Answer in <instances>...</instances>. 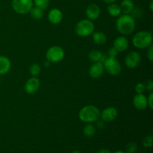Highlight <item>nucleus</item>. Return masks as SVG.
Segmentation results:
<instances>
[{
	"label": "nucleus",
	"mask_w": 153,
	"mask_h": 153,
	"mask_svg": "<svg viewBox=\"0 0 153 153\" xmlns=\"http://www.w3.org/2000/svg\"><path fill=\"white\" fill-rule=\"evenodd\" d=\"M120 7L123 14H130L134 8V1L132 0H122Z\"/></svg>",
	"instance_id": "17"
},
{
	"label": "nucleus",
	"mask_w": 153,
	"mask_h": 153,
	"mask_svg": "<svg viewBox=\"0 0 153 153\" xmlns=\"http://www.w3.org/2000/svg\"><path fill=\"white\" fill-rule=\"evenodd\" d=\"M145 85L143 83H137L135 85V88H134V91L137 94H143V92L145 91Z\"/></svg>",
	"instance_id": "27"
},
{
	"label": "nucleus",
	"mask_w": 153,
	"mask_h": 153,
	"mask_svg": "<svg viewBox=\"0 0 153 153\" xmlns=\"http://www.w3.org/2000/svg\"><path fill=\"white\" fill-rule=\"evenodd\" d=\"M113 47L118 52H123L126 50L128 47V40L125 36H120L117 37L114 41Z\"/></svg>",
	"instance_id": "14"
},
{
	"label": "nucleus",
	"mask_w": 153,
	"mask_h": 153,
	"mask_svg": "<svg viewBox=\"0 0 153 153\" xmlns=\"http://www.w3.org/2000/svg\"><path fill=\"white\" fill-rule=\"evenodd\" d=\"M141 61V55L139 52L131 51L125 58V64L128 68L134 69L138 67Z\"/></svg>",
	"instance_id": "8"
},
{
	"label": "nucleus",
	"mask_w": 153,
	"mask_h": 153,
	"mask_svg": "<svg viewBox=\"0 0 153 153\" xmlns=\"http://www.w3.org/2000/svg\"><path fill=\"white\" fill-rule=\"evenodd\" d=\"M101 13V9L97 4H91L87 7L85 14L90 20H96L98 19Z\"/></svg>",
	"instance_id": "13"
},
{
	"label": "nucleus",
	"mask_w": 153,
	"mask_h": 153,
	"mask_svg": "<svg viewBox=\"0 0 153 153\" xmlns=\"http://www.w3.org/2000/svg\"><path fill=\"white\" fill-rule=\"evenodd\" d=\"M153 143V137L152 135H147L144 137V138L142 140V144L143 147L145 148H150L152 147Z\"/></svg>",
	"instance_id": "26"
},
{
	"label": "nucleus",
	"mask_w": 153,
	"mask_h": 153,
	"mask_svg": "<svg viewBox=\"0 0 153 153\" xmlns=\"http://www.w3.org/2000/svg\"><path fill=\"white\" fill-rule=\"evenodd\" d=\"M95 30V25L92 20L88 19H82L75 26V32L78 36L82 37L91 35Z\"/></svg>",
	"instance_id": "4"
},
{
	"label": "nucleus",
	"mask_w": 153,
	"mask_h": 153,
	"mask_svg": "<svg viewBox=\"0 0 153 153\" xmlns=\"http://www.w3.org/2000/svg\"><path fill=\"white\" fill-rule=\"evenodd\" d=\"M105 72V67L103 65L102 63L101 62H96L93 63L92 65L91 66L89 69V73L90 76H91L92 79H97L101 78L103 76Z\"/></svg>",
	"instance_id": "11"
},
{
	"label": "nucleus",
	"mask_w": 153,
	"mask_h": 153,
	"mask_svg": "<svg viewBox=\"0 0 153 153\" xmlns=\"http://www.w3.org/2000/svg\"><path fill=\"white\" fill-rule=\"evenodd\" d=\"M147 58L149 60V61L152 62L153 61V46L152 44L150 45L147 48V54H146Z\"/></svg>",
	"instance_id": "28"
},
{
	"label": "nucleus",
	"mask_w": 153,
	"mask_h": 153,
	"mask_svg": "<svg viewBox=\"0 0 153 153\" xmlns=\"http://www.w3.org/2000/svg\"><path fill=\"white\" fill-rule=\"evenodd\" d=\"M96 127L91 123H87L83 128V133L85 137H91L96 134Z\"/></svg>",
	"instance_id": "22"
},
{
	"label": "nucleus",
	"mask_w": 153,
	"mask_h": 153,
	"mask_svg": "<svg viewBox=\"0 0 153 153\" xmlns=\"http://www.w3.org/2000/svg\"><path fill=\"white\" fill-rule=\"evenodd\" d=\"M30 15H31V18L34 19H40L43 18V9L40 8L38 7H34L33 6L32 8L31 9V10L29 11Z\"/></svg>",
	"instance_id": "21"
},
{
	"label": "nucleus",
	"mask_w": 153,
	"mask_h": 153,
	"mask_svg": "<svg viewBox=\"0 0 153 153\" xmlns=\"http://www.w3.org/2000/svg\"><path fill=\"white\" fill-rule=\"evenodd\" d=\"M114 153H126V152H124V151H123V150H117V151H116V152H114Z\"/></svg>",
	"instance_id": "37"
},
{
	"label": "nucleus",
	"mask_w": 153,
	"mask_h": 153,
	"mask_svg": "<svg viewBox=\"0 0 153 153\" xmlns=\"http://www.w3.org/2000/svg\"><path fill=\"white\" fill-rule=\"evenodd\" d=\"M106 4H111V3H114L116 0H102Z\"/></svg>",
	"instance_id": "34"
},
{
	"label": "nucleus",
	"mask_w": 153,
	"mask_h": 153,
	"mask_svg": "<svg viewBox=\"0 0 153 153\" xmlns=\"http://www.w3.org/2000/svg\"><path fill=\"white\" fill-rule=\"evenodd\" d=\"M79 118L81 121L86 123L97 122L100 118V111L97 106L88 105L79 111Z\"/></svg>",
	"instance_id": "2"
},
{
	"label": "nucleus",
	"mask_w": 153,
	"mask_h": 153,
	"mask_svg": "<svg viewBox=\"0 0 153 153\" xmlns=\"http://www.w3.org/2000/svg\"><path fill=\"white\" fill-rule=\"evenodd\" d=\"M105 70L108 74L113 76H117L121 73V65L120 61L116 58L108 57L103 63Z\"/></svg>",
	"instance_id": "7"
},
{
	"label": "nucleus",
	"mask_w": 153,
	"mask_h": 153,
	"mask_svg": "<svg viewBox=\"0 0 153 153\" xmlns=\"http://www.w3.org/2000/svg\"><path fill=\"white\" fill-rule=\"evenodd\" d=\"M133 105L136 109L140 111L145 110L148 107L147 97L143 94H137L133 97Z\"/></svg>",
	"instance_id": "12"
},
{
	"label": "nucleus",
	"mask_w": 153,
	"mask_h": 153,
	"mask_svg": "<svg viewBox=\"0 0 153 153\" xmlns=\"http://www.w3.org/2000/svg\"><path fill=\"white\" fill-rule=\"evenodd\" d=\"M11 67V62L7 57L0 56V75H4L8 73Z\"/></svg>",
	"instance_id": "16"
},
{
	"label": "nucleus",
	"mask_w": 153,
	"mask_h": 153,
	"mask_svg": "<svg viewBox=\"0 0 153 153\" xmlns=\"http://www.w3.org/2000/svg\"><path fill=\"white\" fill-rule=\"evenodd\" d=\"M97 126H98V128H100V129H102V128L105 127L104 121H103V120H101V121L97 120Z\"/></svg>",
	"instance_id": "32"
},
{
	"label": "nucleus",
	"mask_w": 153,
	"mask_h": 153,
	"mask_svg": "<svg viewBox=\"0 0 153 153\" xmlns=\"http://www.w3.org/2000/svg\"><path fill=\"white\" fill-rule=\"evenodd\" d=\"M149 8L150 11H153V1H151L149 4Z\"/></svg>",
	"instance_id": "35"
},
{
	"label": "nucleus",
	"mask_w": 153,
	"mask_h": 153,
	"mask_svg": "<svg viewBox=\"0 0 153 153\" xmlns=\"http://www.w3.org/2000/svg\"><path fill=\"white\" fill-rule=\"evenodd\" d=\"M33 5V0H12L11 1L12 8L18 14H27Z\"/></svg>",
	"instance_id": "5"
},
{
	"label": "nucleus",
	"mask_w": 153,
	"mask_h": 153,
	"mask_svg": "<svg viewBox=\"0 0 153 153\" xmlns=\"http://www.w3.org/2000/svg\"><path fill=\"white\" fill-rule=\"evenodd\" d=\"M49 64H50V62L49 61H47L46 62H44V66L45 67H49Z\"/></svg>",
	"instance_id": "36"
},
{
	"label": "nucleus",
	"mask_w": 153,
	"mask_h": 153,
	"mask_svg": "<svg viewBox=\"0 0 153 153\" xmlns=\"http://www.w3.org/2000/svg\"><path fill=\"white\" fill-rule=\"evenodd\" d=\"M107 10L108 14L111 16L113 17H117L120 15H121V9L120 7V4H117V3H111L108 4V6L107 7Z\"/></svg>",
	"instance_id": "18"
},
{
	"label": "nucleus",
	"mask_w": 153,
	"mask_h": 153,
	"mask_svg": "<svg viewBox=\"0 0 153 153\" xmlns=\"http://www.w3.org/2000/svg\"><path fill=\"white\" fill-rule=\"evenodd\" d=\"M102 55L103 54L100 50L94 49V50H91L89 52V54H88V58H89L90 61L92 63L99 62L101 60Z\"/></svg>",
	"instance_id": "20"
},
{
	"label": "nucleus",
	"mask_w": 153,
	"mask_h": 153,
	"mask_svg": "<svg viewBox=\"0 0 153 153\" xmlns=\"http://www.w3.org/2000/svg\"><path fill=\"white\" fill-rule=\"evenodd\" d=\"M97 153H111V152L108 149H102L99 150Z\"/></svg>",
	"instance_id": "33"
},
{
	"label": "nucleus",
	"mask_w": 153,
	"mask_h": 153,
	"mask_svg": "<svg viewBox=\"0 0 153 153\" xmlns=\"http://www.w3.org/2000/svg\"><path fill=\"white\" fill-rule=\"evenodd\" d=\"M71 153H82V152L79 150H74V151H73Z\"/></svg>",
	"instance_id": "38"
},
{
	"label": "nucleus",
	"mask_w": 153,
	"mask_h": 153,
	"mask_svg": "<svg viewBox=\"0 0 153 153\" xmlns=\"http://www.w3.org/2000/svg\"><path fill=\"white\" fill-rule=\"evenodd\" d=\"M135 20L130 14H122L118 16L116 21V28L120 34L129 35L135 29Z\"/></svg>",
	"instance_id": "1"
},
{
	"label": "nucleus",
	"mask_w": 153,
	"mask_h": 153,
	"mask_svg": "<svg viewBox=\"0 0 153 153\" xmlns=\"http://www.w3.org/2000/svg\"><path fill=\"white\" fill-rule=\"evenodd\" d=\"M118 116L117 109L113 106L106 108L102 112H100V118L104 122H111L116 120Z\"/></svg>",
	"instance_id": "9"
},
{
	"label": "nucleus",
	"mask_w": 153,
	"mask_h": 153,
	"mask_svg": "<svg viewBox=\"0 0 153 153\" xmlns=\"http://www.w3.org/2000/svg\"><path fill=\"white\" fill-rule=\"evenodd\" d=\"M65 56L64 49L59 46H53L46 52V58L50 63H58L62 61Z\"/></svg>",
	"instance_id": "6"
},
{
	"label": "nucleus",
	"mask_w": 153,
	"mask_h": 153,
	"mask_svg": "<svg viewBox=\"0 0 153 153\" xmlns=\"http://www.w3.org/2000/svg\"><path fill=\"white\" fill-rule=\"evenodd\" d=\"M50 0H33V3L35 4L36 7H38L40 8L44 9L47 8L49 4Z\"/></svg>",
	"instance_id": "24"
},
{
	"label": "nucleus",
	"mask_w": 153,
	"mask_h": 153,
	"mask_svg": "<svg viewBox=\"0 0 153 153\" xmlns=\"http://www.w3.org/2000/svg\"><path fill=\"white\" fill-rule=\"evenodd\" d=\"M153 93L151 92L149 94V97H147V103H148V106L151 109L153 108Z\"/></svg>",
	"instance_id": "31"
},
{
	"label": "nucleus",
	"mask_w": 153,
	"mask_h": 153,
	"mask_svg": "<svg viewBox=\"0 0 153 153\" xmlns=\"http://www.w3.org/2000/svg\"><path fill=\"white\" fill-rule=\"evenodd\" d=\"M117 54L118 52L114 47L110 48L108 49V55L109 58H116Z\"/></svg>",
	"instance_id": "29"
},
{
	"label": "nucleus",
	"mask_w": 153,
	"mask_h": 153,
	"mask_svg": "<svg viewBox=\"0 0 153 153\" xmlns=\"http://www.w3.org/2000/svg\"><path fill=\"white\" fill-rule=\"evenodd\" d=\"M137 151V144L134 142H129L126 146V153H136Z\"/></svg>",
	"instance_id": "25"
},
{
	"label": "nucleus",
	"mask_w": 153,
	"mask_h": 153,
	"mask_svg": "<svg viewBox=\"0 0 153 153\" xmlns=\"http://www.w3.org/2000/svg\"><path fill=\"white\" fill-rule=\"evenodd\" d=\"M132 43L137 49H146L152 44V34L146 31H138L133 37Z\"/></svg>",
	"instance_id": "3"
},
{
	"label": "nucleus",
	"mask_w": 153,
	"mask_h": 153,
	"mask_svg": "<svg viewBox=\"0 0 153 153\" xmlns=\"http://www.w3.org/2000/svg\"><path fill=\"white\" fill-rule=\"evenodd\" d=\"M41 72V67L38 64H31L29 68V73L32 76H37Z\"/></svg>",
	"instance_id": "23"
},
{
	"label": "nucleus",
	"mask_w": 153,
	"mask_h": 153,
	"mask_svg": "<svg viewBox=\"0 0 153 153\" xmlns=\"http://www.w3.org/2000/svg\"><path fill=\"white\" fill-rule=\"evenodd\" d=\"M92 38L94 43L97 45H103L107 41V37L105 33L102 31H97L92 34Z\"/></svg>",
	"instance_id": "19"
},
{
	"label": "nucleus",
	"mask_w": 153,
	"mask_h": 153,
	"mask_svg": "<svg viewBox=\"0 0 153 153\" xmlns=\"http://www.w3.org/2000/svg\"><path fill=\"white\" fill-rule=\"evenodd\" d=\"M48 19L53 25H58L63 19V13L58 8H52L48 13Z\"/></svg>",
	"instance_id": "15"
},
{
	"label": "nucleus",
	"mask_w": 153,
	"mask_h": 153,
	"mask_svg": "<svg viewBox=\"0 0 153 153\" xmlns=\"http://www.w3.org/2000/svg\"><path fill=\"white\" fill-rule=\"evenodd\" d=\"M145 85V89L149 91H153V82L152 80H148L146 82V84H144Z\"/></svg>",
	"instance_id": "30"
},
{
	"label": "nucleus",
	"mask_w": 153,
	"mask_h": 153,
	"mask_svg": "<svg viewBox=\"0 0 153 153\" xmlns=\"http://www.w3.org/2000/svg\"><path fill=\"white\" fill-rule=\"evenodd\" d=\"M40 79L36 77V76H33V77L30 78L25 82L24 89H25V91L26 94H34V93H36L38 91L39 88H40Z\"/></svg>",
	"instance_id": "10"
}]
</instances>
